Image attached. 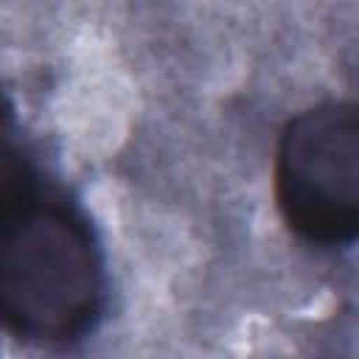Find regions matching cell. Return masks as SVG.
I'll use <instances>...</instances> for the list:
<instances>
[{
	"label": "cell",
	"instance_id": "obj_1",
	"mask_svg": "<svg viewBox=\"0 0 359 359\" xmlns=\"http://www.w3.org/2000/svg\"><path fill=\"white\" fill-rule=\"evenodd\" d=\"M107 303L101 236L0 90V325L36 348H76L98 331Z\"/></svg>",
	"mask_w": 359,
	"mask_h": 359
},
{
	"label": "cell",
	"instance_id": "obj_2",
	"mask_svg": "<svg viewBox=\"0 0 359 359\" xmlns=\"http://www.w3.org/2000/svg\"><path fill=\"white\" fill-rule=\"evenodd\" d=\"M272 194L286 230L317 250H351L359 236V112L328 98L280 129Z\"/></svg>",
	"mask_w": 359,
	"mask_h": 359
}]
</instances>
